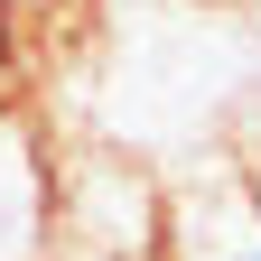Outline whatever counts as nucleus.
I'll return each mask as SVG.
<instances>
[{
    "label": "nucleus",
    "instance_id": "nucleus-1",
    "mask_svg": "<svg viewBox=\"0 0 261 261\" xmlns=\"http://www.w3.org/2000/svg\"><path fill=\"white\" fill-rule=\"evenodd\" d=\"M168 233V187L130 168L121 149H75L56 159V243L112 252V261H159Z\"/></svg>",
    "mask_w": 261,
    "mask_h": 261
},
{
    "label": "nucleus",
    "instance_id": "nucleus-2",
    "mask_svg": "<svg viewBox=\"0 0 261 261\" xmlns=\"http://www.w3.org/2000/svg\"><path fill=\"white\" fill-rule=\"evenodd\" d=\"M56 243V149L38 121L0 103V261H47Z\"/></svg>",
    "mask_w": 261,
    "mask_h": 261
},
{
    "label": "nucleus",
    "instance_id": "nucleus-3",
    "mask_svg": "<svg viewBox=\"0 0 261 261\" xmlns=\"http://www.w3.org/2000/svg\"><path fill=\"white\" fill-rule=\"evenodd\" d=\"M205 261H261V243H233V252H205Z\"/></svg>",
    "mask_w": 261,
    "mask_h": 261
}]
</instances>
